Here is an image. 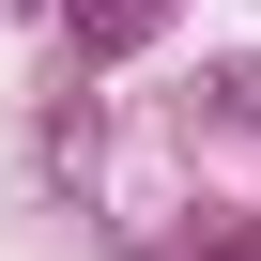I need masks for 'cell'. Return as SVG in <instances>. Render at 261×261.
Here are the masks:
<instances>
[{
    "label": "cell",
    "instance_id": "obj_2",
    "mask_svg": "<svg viewBox=\"0 0 261 261\" xmlns=\"http://www.w3.org/2000/svg\"><path fill=\"white\" fill-rule=\"evenodd\" d=\"M0 16H31V0H0Z\"/></svg>",
    "mask_w": 261,
    "mask_h": 261
},
{
    "label": "cell",
    "instance_id": "obj_1",
    "mask_svg": "<svg viewBox=\"0 0 261 261\" xmlns=\"http://www.w3.org/2000/svg\"><path fill=\"white\" fill-rule=\"evenodd\" d=\"M169 16H185V0H62V46H77V62H139Z\"/></svg>",
    "mask_w": 261,
    "mask_h": 261
}]
</instances>
